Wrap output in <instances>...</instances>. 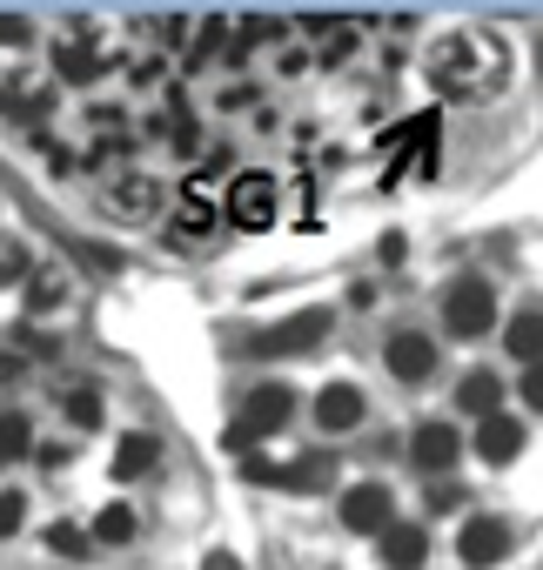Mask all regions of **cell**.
<instances>
[{
  "label": "cell",
  "mask_w": 543,
  "mask_h": 570,
  "mask_svg": "<svg viewBox=\"0 0 543 570\" xmlns=\"http://www.w3.org/2000/svg\"><path fill=\"white\" fill-rule=\"evenodd\" d=\"M503 75H510V55H503L496 35H443V41L430 48V81H436L443 95H456V101L496 95Z\"/></svg>",
  "instance_id": "6da1fadb"
},
{
  "label": "cell",
  "mask_w": 543,
  "mask_h": 570,
  "mask_svg": "<svg viewBox=\"0 0 543 570\" xmlns=\"http://www.w3.org/2000/svg\"><path fill=\"white\" fill-rule=\"evenodd\" d=\"M296 416V390L289 383H261V390H248L241 396V410H235V423H228V450H248L255 436H276L283 423Z\"/></svg>",
  "instance_id": "7a4b0ae2"
},
{
  "label": "cell",
  "mask_w": 543,
  "mask_h": 570,
  "mask_svg": "<svg viewBox=\"0 0 543 570\" xmlns=\"http://www.w3.org/2000/svg\"><path fill=\"white\" fill-rule=\"evenodd\" d=\"M490 323H496V289H490L483 275H456L450 289H443V336L476 343Z\"/></svg>",
  "instance_id": "3957f363"
},
{
  "label": "cell",
  "mask_w": 543,
  "mask_h": 570,
  "mask_svg": "<svg viewBox=\"0 0 543 570\" xmlns=\"http://www.w3.org/2000/svg\"><path fill=\"white\" fill-rule=\"evenodd\" d=\"M161 202H168V188H161L155 175H141V168H121V175L101 188V215L121 222V228H148V222H161Z\"/></svg>",
  "instance_id": "277c9868"
},
{
  "label": "cell",
  "mask_w": 543,
  "mask_h": 570,
  "mask_svg": "<svg viewBox=\"0 0 543 570\" xmlns=\"http://www.w3.org/2000/svg\"><path fill=\"white\" fill-rule=\"evenodd\" d=\"M241 476H248V483H276V490H289V497H316V490H329V483H336V463H329V456H296V463L248 456V463H241Z\"/></svg>",
  "instance_id": "5b68a950"
},
{
  "label": "cell",
  "mask_w": 543,
  "mask_h": 570,
  "mask_svg": "<svg viewBox=\"0 0 543 570\" xmlns=\"http://www.w3.org/2000/svg\"><path fill=\"white\" fill-rule=\"evenodd\" d=\"M329 330H336V309H296V316L268 323V330L255 336V356H303V350H316Z\"/></svg>",
  "instance_id": "8992f818"
},
{
  "label": "cell",
  "mask_w": 543,
  "mask_h": 570,
  "mask_svg": "<svg viewBox=\"0 0 543 570\" xmlns=\"http://www.w3.org/2000/svg\"><path fill=\"white\" fill-rule=\"evenodd\" d=\"M221 208H228V222H235V228L261 235L268 222H276V181L248 168V175H235V181H228V202H221Z\"/></svg>",
  "instance_id": "52a82bcc"
},
{
  "label": "cell",
  "mask_w": 543,
  "mask_h": 570,
  "mask_svg": "<svg viewBox=\"0 0 543 570\" xmlns=\"http://www.w3.org/2000/svg\"><path fill=\"white\" fill-rule=\"evenodd\" d=\"M383 363H389L396 383H430V376H436V343H430L423 330H396V336L383 343Z\"/></svg>",
  "instance_id": "ba28073f"
},
{
  "label": "cell",
  "mask_w": 543,
  "mask_h": 570,
  "mask_svg": "<svg viewBox=\"0 0 543 570\" xmlns=\"http://www.w3.org/2000/svg\"><path fill=\"white\" fill-rule=\"evenodd\" d=\"M510 543H516V537H510V523H503V517H470V523H463V537H456V557H463L470 570H490V563H503V557H510Z\"/></svg>",
  "instance_id": "9c48e42d"
},
{
  "label": "cell",
  "mask_w": 543,
  "mask_h": 570,
  "mask_svg": "<svg viewBox=\"0 0 543 570\" xmlns=\"http://www.w3.org/2000/svg\"><path fill=\"white\" fill-rule=\"evenodd\" d=\"M389 510H396L389 483H356V490L343 497V523H349V530H363V537H383Z\"/></svg>",
  "instance_id": "30bf717a"
},
{
  "label": "cell",
  "mask_w": 543,
  "mask_h": 570,
  "mask_svg": "<svg viewBox=\"0 0 543 570\" xmlns=\"http://www.w3.org/2000/svg\"><path fill=\"white\" fill-rule=\"evenodd\" d=\"M376 550H383V563L389 570H423L430 563V530L423 523H383V537H376Z\"/></svg>",
  "instance_id": "8fae6325"
},
{
  "label": "cell",
  "mask_w": 543,
  "mask_h": 570,
  "mask_svg": "<svg viewBox=\"0 0 543 570\" xmlns=\"http://www.w3.org/2000/svg\"><path fill=\"white\" fill-rule=\"evenodd\" d=\"M476 456L483 463H516L523 456V416H503V410L483 416L476 423Z\"/></svg>",
  "instance_id": "7c38bea8"
},
{
  "label": "cell",
  "mask_w": 543,
  "mask_h": 570,
  "mask_svg": "<svg viewBox=\"0 0 543 570\" xmlns=\"http://www.w3.org/2000/svg\"><path fill=\"white\" fill-rule=\"evenodd\" d=\"M456 450H463V436H456L450 423H423V430L409 436V456H416V470H430V476H443V470L456 463Z\"/></svg>",
  "instance_id": "4fadbf2b"
},
{
  "label": "cell",
  "mask_w": 543,
  "mask_h": 570,
  "mask_svg": "<svg viewBox=\"0 0 543 570\" xmlns=\"http://www.w3.org/2000/svg\"><path fill=\"white\" fill-rule=\"evenodd\" d=\"M316 423H323L329 436L356 430V423H363V390H356V383H329V390L316 396Z\"/></svg>",
  "instance_id": "5bb4252c"
},
{
  "label": "cell",
  "mask_w": 543,
  "mask_h": 570,
  "mask_svg": "<svg viewBox=\"0 0 543 570\" xmlns=\"http://www.w3.org/2000/svg\"><path fill=\"white\" fill-rule=\"evenodd\" d=\"M21 303H28V316H55L61 303H68V268H55V262H41L28 282H21Z\"/></svg>",
  "instance_id": "9a60e30c"
},
{
  "label": "cell",
  "mask_w": 543,
  "mask_h": 570,
  "mask_svg": "<svg viewBox=\"0 0 543 570\" xmlns=\"http://www.w3.org/2000/svg\"><path fill=\"white\" fill-rule=\"evenodd\" d=\"M55 75H61V81H75V88H88V81H101V75H108V55H101V48H88V41H55Z\"/></svg>",
  "instance_id": "2e32d148"
},
{
  "label": "cell",
  "mask_w": 543,
  "mask_h": 570,
  "mask_svg": "<svg viewBox=\"0 0 543 570\" xmlns=\"http://www.w3.org/2000/svg\"><path fill=\"white\" fill-rule=\"evenodd\" d=\"M0 115L8 121H41V115H55V95L41 81H8L0 88Z\"/></svg>",
  "instance_id": "e0dca14e"
},
{
  "label": "cell",
  "mask_w": 543,
  "mask_h": 570,
  "mask_svg": "<svg viewBox=\"0 0 543 570\" xmlns=\"http://www.w3.org/2000/svg\"><path fill=\"white\" fill-rule=\"evenodd\" d=\"M496 403H503V383H496L490 370H470V376L456 383V410H463V416L483 423V416H496Z\"/></svg>",
  "instance_id": "ac0fdd59"
},
{
  "label": "cell",
  "mask_w": 543,
  "mask_h": 570,
  "mask_svg": "<svg viewBox=\"0 0 543 570\" xmlns=\"http://www.w3.org/2000/svg\"><path fill=\"white\" fill-rule=\"evenodd\" d=\"M155 463H161V443H155L148 430H135V436H121V443H115V476H121V483L148 476Z\"/></svg>",
  "instance_id": "d6986e66"
},
{
  "label": "cell",
  "mask_w": 543,
  "mask_h": 570,
  "mask_svg": "<svg viewBox=\"0 0 543 570\" xmlns=\"http://www.w3.org/2000/svg\"><path fill=\"white\" fill-rule=\"evenodd\" d=\"M208 228H215V202H195V195H188V202L175 208V222H168V242H175V248H195Z\"/></svg>",
  "instance_id": "ffe728a7"
},
{
  "label": "cell",
  "mask_w": 543,
  "mask_h": 570,
  "mask_svg": "<svg viewBox=\"0 0 543 570\" xmlns=\"http://www.w3.org/2000/svg\"><path fill=\"white\" fill-rule=\"evenodd\" d=\"M503 336H510V356H516V363H543V316H536V309H516Z\"/></svg>",
  "instance_id": "44dd1931"
},
{
  "label": "cell",
  "mask_w": 543,
  "mask_h": 570,
  "mask_svg": "<svg viewBox=\"0 0 543 570\" xmlns=\"http://www.w3.org/2000/svg\"><path fill=\"white\" fill-rule=\"evenodd\" d=\"M135 530H141V517H135L128 503H108V510L95 517V530H88V537H95V543H135Z\"/></svg>",
  "instance_id": "7402d4cb"
},
{
  "label": "cell",
  "mask_w": 543,
  "mask_h": 570,
  "mask_svg": "<svg viewBox=\"0 0 543 570\" xmlns=\"http://www.w3.org/2000/svg\"><path fill=\"white\" fill-rule=\"evenodd\" d=\"M34 450V423L21 416V410H0V463H14V456H28Z\"/></svg>",
  "instance_id": "603a6c76"
},
{
  "label": "cell",
  "mask_w": 543,
  "mask_h": 570,
  "mask_svg": "<svg viewBox=\"0 0 543 570\" xmlns=\"http://www.w3.org/2000/svg\"><path fill=\"white\" fill-rule=\"evenodd\" d=\"M28 275H34V255H28V242H0V289H21Z\"/></svg>",
  "instance_id": "cb8c5ba5"
},
{
  "label": "cell",
  "mask_w": 543,
  "mask_h": 570,
  "mask_svg": "<svg viewBox=\"0 0 543 570\" xmlns=\"http://www.w3.org/2000/svg\"><path fill=\"white\" fill-rule=\"evenodd\" d=\"M48 550H55V557H88V550H95V537H88V530H75V523H55V530H48Z\"/></svg>",
  "instance_id": "d4e9b609"
},
{
  "label": "cell",
  "mask_w": 543,
  "mask_h": 570,
  "mask_svg": "<svg viewBox=\"0 0 543 570\" xmlns=\"http://www.w3.org/2000/svg\"><path fill=\"white\" fill-rule=\"evenodd\" d=\"M21 517H28V497L21 490H0V543L21 530Z\"/></svg>",
  "instance_id": "484cf974"
},
{
  "label": "cell",
  "mask_w": 543,
  "mask_h": 570,
  "mask_svg": "<svg viewBox=\"0 0 543 570\" xmlns=\"http://www.w3.org/2000/svg\"><path fill=\"white\" fill-rule=\"evenodd\" d=\"M68 416H75L81 430H95V423H101V396H95V390H75V396H68Z\"/></svg>",
  "instance_id": "4316f807"
},
{
  "label": "cell",
  "mask_w": 543,
  "mask_h": 570,
  "mask_svg": "<svg viewBox=\"0 0 543 570\" xmlns=\"http://www.w3.org/2000/svg\"><path fill=\"white\" fill-rule=\"evenodd\" d=\"M28 41H34L28 14H0V48H28Z\"/></svg>",
  "instance_id": "83f0119b"
},
{
  "label": "cell",
  "mask_w": 543,
  "mask_h": 570,
  "mask_svg": "<svg viewBox=\"0 0 543 570\" xmlns=\"http://www.w3.org/2000/svg\"><path fill=\"white\" fill-rule=\"evenodd\" d=\"M523 403L543 416V363H530V370H523Z\"/></svg>",
  "instance_id": "f1b7e54d"
},
{
  "label": "cell",
  "mask_w": 543,
  "mask_h": 570,
  "mask_svg": "<svg viewBox=\"0 0 543 570\" xmlns=\"http://www.w3.org/2000/svg\"><path fill=\"white\" fill-rule=\"evenodd\" d=\"M430 503H436V510H456V503H463V490H456V483H436V490H430Z\"/></svg>",
  "instance_id": "f546056e"
},
{
  "label": "cell",
  "mask_w": 543,
  "mask_h": 570,
  "mask_svg": "<svg viewBox=\"0 0 543 570\" xmlns=\"http://www.w3.org/2000/svg\"><path fill=\"white\" fill-rule=\"evenodd\" d=\"M201 570H241V563H235V557H228V550H215V557H208V563H201Z\"/></svg>",
  "instance_id": "4dcf8cb0"
},
{
  "label": "cell",
  "mask_w": 543,
  "mask_h": 570,
  "mask_svg": "<svg viewBox=\"0 0 543 570\" xmlns=\"http://www.w3.org/2000/svg\"><path fill=\"white\" fill-rule=\"evenodd\" d=\"M14 376H21V363H14V356H0V383H14Z\"/></svg>",
  "instance_id": "1f68e13d"
}]
</instances>
